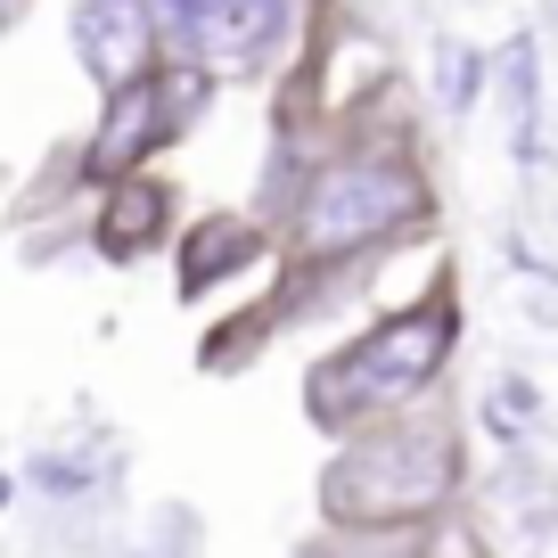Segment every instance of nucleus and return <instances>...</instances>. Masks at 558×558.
Masks as SVG:
<instances>
[{
	"instance_id": "1",
	"label": "nucleus",
	"mask_w": 558,
	"mask_h": 558,
	"mask_svg": "<svg viewBox=\"0 0 558 558\" xmlns=\"http://www.w3.org/2000/svg\"><path fill=\"white\" fill-rule=\"evenodd\" d=\"M452 353H460V279L444 263L411 304L378 313L369 329H353L337 353H320L304 369V418H313V436L345 444L362 427H378V418L427 402L436 386H452Z\"/></svg>"
},
{
	"instance_id": "2",
	"label": "nucleus",
	"mask_w": 558,
	"mask_h": 558,
	"mask_svg": "<svg viewBox=\"0 0 558 558\" xmlns=\"http://www.w3.org/2000/svg\"><path fill=\"white\" fill-rule=\"evenodd\" d=\"M460 485H469L460 402L452 386H436L427 402L329 444V469L313 493H320V525H444L460 518Z\"/></svg>"
},
{
	"instance_id": "3",
	"label": "nucleus",
	"mask_w": 558,
	"mask_h": 558,
	"mask_svg": "<svg viewBox=\"0 0 558 558\" xmlns=\"http://www.w3.org/2000/svg\"><path fill=\"white\" fill-rule=\"evenodd\" d=\"M206 99H214V74L206 66H190V58L148 66L140 83L107 90V116H99V132L83 140L74 173L99 181V190H107V181H123V173H148V157H165V148L206 116Z\"/></svg>"
},
{
	"instance_id": "4",
	"label": "nucleus",
	"mask_w": 558,
	"mask_h": 558,
	"mask_svg": "<svg viewBox=\"0 0 558 558\" xmlns=\"http://www.w3.org/2000/svg\"><path fill=\"white\" fill-rule=\"evenodd\" d=\"M157 25L173 41V58L206 74H263L271 58L296 50L304 0H157Z\"/></svg>"
},
{
	"instance_id": "5",
	"label": "nucleus",
	"mask_w": 558,
	"mask_h": 558,
	"mask_svg": "<svg viewBox=\"0 0 558 558\" xmlns=\"http://www.w3.org/2000/svg\"><path fill=\"white\" fill-rule=\"evenodd\" d=\"M74 50H83L90 83L123 90L148 66H165V25L157 0H74Z\"/></svg>"
},
{
	"instance_id": "6",
	"label": "nucleus",
	"mask_w": 558,
	"mask_h": 558,
	"mask_svg": "<svg viewBox=\"0 0 558 558\" xmlns=\"http://www.w3.org/2000/svg\"><path fill=\"white\" fill-rule=\"evenodd\" d=\"M90 230H99V255H107V263L157 255V246L181 230L173 181H157V173H123V181H107V190H99V214H90Z\"/></svg>"
},
{
	"instance_id": "7",
	"label": "nucleus",
	"mask_w": 558,
	"mask_h": 558,
	"mask_svg": "<svg viewBox=\"0 0 558 558\" xmlns=\"http://www.w3.org/2000/svg\"><path fill=\"white\" fill-rule=\"evenodd\" d=\"M279 239L255 222V214H206V222L181 230V296H214V288H230V279H246L255 263H271Z\"/></svg>"
},
{
	"instance_id": "8",
	"label": "nucleus",
	"mask_w": 558,
	"mask_h": 558,
	"mask_svg": "<svg viewBox=\"0 0 558 558\" xmlns=\"http://www.w3.org/2000/svg\"><path fill=\"white\" fill-rule=\"evenodd\" d=\"M296 558H476V542L444 525H320Z\"/></svg>"
},
{
	"instance_id": "9",
	"label": "nucleus",
	"mask_w": 558,
	"mask_h": 558,
	"mask_svg": "<svg viewBox=\"0 0 558 558\" xmlns=\"http://www.w3.org/2000/svg\"><path fill=\"white\" fill-rule=\"evenodd\" d=\"M25 9H34V0H0V34H9V25H17Z\"/></svg>"
}]
</instances>
